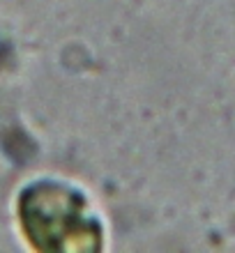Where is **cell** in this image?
Returning a JSON list of instances; mask_svg holds the SVG:
<instances>
[{
  "label": "cell",
  "mask_w": 235,
  "mask_h": 253,
  "mask_svg": "<svg viewBox=\"0 0 235 253\" xmlns=\"http://www.w3.org/2000/svg\"><path fill=\"white\" fill-rule=\"evenodd\" d=\"M21 221L42 251H90L99 247V228L83 212V200L72 189L42 182L21 198Z\"/></svg>",
  "instance_id": "6da1fadb"
}]
</instances>
